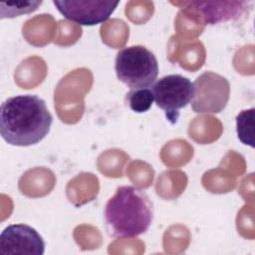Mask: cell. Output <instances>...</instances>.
<instances>
[{"mask_svg": "<svg viewBox=\"0 0 255 255\" xmlns=\"http://www.w3.org/2000/svg\"><path fill=\"white\" fill-rule=\"evenodd\" d=\"M52 123L45 101L36 95L14 96L1 104L0 133L10 145L39 143L49 133Z\"/></svg>", "mask_w": 255, "mask_h": 255, "instance_id": "1", "label": "cell"}, {"mask_svg": "<svg viewBox=\"0 0 255 255\" xmlns=\"http://www.w3.org/2000/svg\"><path fill=\"white\" fill-rule=\"evenodd\" d=\"M105 227L114 238H133L145 233L153 218V205L147 194L132 185L117 188L104 211Z\"/></svg>", "mask_w": 255, "mask_h": 255, "instance_id": "2", "label": "cell"}, {"mask_svg": "<svg viewBox=\"0 0 255 255\" xmlns=\"http://www.w3.org/2000/svg\"><path fill=\"white\" fill-rule=\"evenodd\" d=\"M115 71L118 79L130 90L150 88L158 76V63L144 46H129L118 52Z\"/></svg>", "mask_w": 255, "mask_h": 255, "instance_id": "3", "label": "cell"}, {"mask_svg": "<svg viewBox=\"0 0 255 255\" xmlns=\"http://www.w3.org/2000/svg\"><path fill=\"white\" fill-rule=\"evenodd\" d=\"M156 106L164 112L166 120L176 124L180 110L191 104L195 98L194 84L181 75H167L157 80L151 88Z\"/></svg>", "mask_w": 255, "mask_h": 255, "instance_id": "4", "label": "cell"}, {"mask_svg": "<svg viewBox=\"0 0 255 255\" xmlns=\"http://www.w3.org/2000/svg\"><path fill=\"white\" fill-rule=\"evenodd\" d=\"M53 4L66 19L82 26H94L107 21L119 2L111 0H54Z\"/></svg>", "mask_w": 255, "mask_h": 255, "instance_id": "5", "label": "cell"}, {"mask_svg": "<svg viewBox=\"0 0 255 255\" xmlns=\"http://www.w3.org/2000/svg\"><path fill=\"white\" fill-rule=\"evenodd\" d=\"M195 98L192 109L195 113H219L229 99V83L227 80L212 72L199 76L193 83Z\"/></svg>", "mask_w": 255, "mask_h": 255, "instance_id": "6", "label": "cell"}, {"mask_svg": "<svg viewBox=\"0 0 255 255\" xmlns=\"http://www.w3.org/2000/svg\"><path fill=\"white\" fill-rule=\"evenodd\" d=\"M45 242L38 231L27 224L7 226L0 236L1 254L43 255Z\"/></svg>", "mask_w": 255, "mask_h": 255, "instance_id": "7", "label": "cell"}, {"mask_svg": "<svg viewBox=\"0 0 255 255\" xmlns=\"http://www.w3.org/2000/svg\"><path fill=\"white\" fill-rule=\"evenodd\" d=\"M191 6H194L201 12L204 18L205 24H216L224 22L238 17L243 10L247 2L242 1H229V2H209V1H196L189 2Z\"/></svg>", "mask_w": 255, "mask_h": 255, "instance_id": "8", "label": "cell"}, {"mask_svg": "<svg viewBox=\"0 0 255 255\" xmlns=\"http://www.w3.org/2000/svg\"><path fill=\"white\" fill-rule=\"evenodd\" d=\"M254 108L244 110L236 116V131L239 140L254 147Z\"/></svg>", "mask_w": 255, "mask_h": 255, "instance_id": "9", "label": "cell"}, {"mask_svg": "<svg viewBox=\"0 0 255 255\" xmlns=\"http://www.w3.org/2000/svg\"><path fill=\"white\" fill-rule=\"evenodd\" d=\"M126 100L129 109L137 114L147 112L154 102L153 94L150 88L130 90L127 94Z\"/></svg>", "mask_w": 255, "mask_h": 255, "instance_id": "10", "label": "cell"}, {"mask_svg": "<svg viewBox=\"0 0 255 255\" xmlns=\"http://www.w3.org/2000/svg\"><path fill=\"white\" fill-rule=\"evenodd\" d=\"M42 1H18V2H1V18H14L23 14H29L38 9Z\"/></svg>", "mask_w": 255, "mask_h": 255, "instance_id": "11", "label": "cell"}]
</instances>
